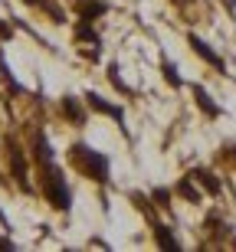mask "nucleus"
Masks as SVG:
<instances>
[{
	"mask_svg": "<svg viewBox=\"0 0 236 252\" xmlns=\"http://www.w3.org/2000/svg\"><path fill=\"white\" fill-rule=\"evenodd\" d=\"M0 79H3V82L10 85V92H13V95H20V92H23V85H20L17 79H13V72H10L7 59H3V53H0Z\"/></svg>",
	"mask_w": 236,
	"mask_h": 252,
	"instance_id": "14",
	"label": "nucleus"
},
{
	"mask_svg": "<svg viewBox=\"0 0 236 252\" xmlns=\"http://www.w3.org/2000/svg\"><path fill=\"white\" fill-rule=\"evenodd\" d=\"M187 43H190V49H194V53H197V56L210 65V69H217L220 75H227V63H223V56H220V53L210 46V43H203L197 33H187Z\"/></svg>",
	"mask_w": 236,
	"mask_h": 252,
	"instance_id": "3",
	"label": "nucleus"
},
{
	"mask_svg": "<svg viewBox=\"0 0 236 252\" xmlns=\"http://www.w3.org/2000/svg\"><path fill=\"white\" fill-rule=\"evenodd\" d=\"M161 72H164V82H168L170 89H184V75L177 72V65L170 63V59H164V63H161Z\"/></svg>",
	"mask_w": 236,
	"mask_h": 252,
	"instance_id": "12",
	"label": "nucleus"
},
{
	"mask_svg": "<svg viewBox=\"0 0 236 252\" xmlns=\"http://www.w3.org/2000/svg\"><path fill=\"white\" fill-rule=\"evenodd\" d=\"M39 174H43V196H46V203L53 206V210H59V213H69V210H72V190H69L63 170L56 167V160L43 164Z\"/></svg>",
	"mask_w": 236,
	"mask_h": 252,
	"instance_id": "2",
	"label": "nucleus"
},
{
	"mask_svg": "<svg viewBox=\"0 0 236 252\" xmlns=\"http://www.w3.org/2000/svg\"><path fill=\"white\" fill-rule=\"evenodd\" d=\"M108 79H112V85H115L122 95H132V89H128V85H125V79L118 75V65H115V63H108Z\"/></svg>",
	"mask_w": 236,
	"mask_h": 252,
	"instance_id": "16",
	"label": "nucleus"
},
{
	"mask_svg": "<svg viewBox=\"0 0 236 252\" xmlns=\"http://www.w3.org/2000/svg\"><path fill=\"white\" fill-rule=\"evenodd\" d=\"M10 170H13L17 184H20L23 190H27V160H23V151H20V148L10 151Z\"/></svg>",
	"mask_w": 236,
	"mask_h": 252,
	"instance_id": "10",
	"label": "nucleus"
},
{
	"mask_svg": "<svg viewBox=\"0 0 236 252\" xmlns=\"http://www.w3.org/2000/svg\"><path fill=\"white\" fill-rule=\"evenodd\" d=\"M190 92H194V102H197V108L207 115V118H220V115H223V108H220V105L210 98V92L203 89V85H190Z\"/></svg>",
	"mask_w": 236,
	"mask_h": 252,
	"instance_id": "6",
	"label": "nucleus"
},
{
	"mask_svg": "<svg viewBox=\"0 0 236 252\" xmlns=\"http://www.w3.org/2000/svg\"><path fill=\"white\" fill-rule=\"evenodd\" d=\"M59 112H63V118H66V122L76 125V128H82L85 118H89V115H85V108H82V102H79L76 95H63V98H59Z\"/></svg>",
	"mask_w": 236,
	"mask_h": 252,
	"instance_id": "5",
	"label": "nucleus"
},
{
	"mask_svg": "<svg viewBox=\"0 0 236 252\" xmlns=\"http://www.w3.org/2000/svg\"><path fill=\"white\" fill-rule=\"evenodd\" d=\"M151 203L158 206V210H170V190L168 187H154L151 190Z\"/></svg>",
	"mask_w": 236,
	"mask_h": 252,
	"instance_id": "15",
	"label": "nucleus"
},
{
	"mask_svg": "<svg viewBox=\"0 0 236 252\" xmlns=\"http://www.w3.org/2000/svg\"><path fill=\"white\" fill-rule=\"evenodd\" d=\"M69 164L82 174V177H89L92 184H108L112 180V164H108V158H105L102 151L89 148L85 141H76V144H69Z\"/></svg>",
	"mask_w": 236,
	"mask_h": 252,
	"instance_id": "1",
	"label": "nucleus"
},
{
	"mask_svg": "<svg viewBox=\"0 0 236 252\" xmlns=\"http://www.w3.org/2000/svg\"><path fill=\"white\" fill-rule=\"evenodd\" d=\"M23 3H30V7H39V3H43V0H23Z\"/></svg>",
	"mask_w": 236,
	"mask_h": 252,
	"instance_id": "17",
	"label": "nucleus"
},
{
	"mask_svg": "<svg viewBox=\"0 0 236 252\" xmlns=\"http://www.w3.org/2000/svg\"><path fill=\"white\" fill-rule=\"evenodd\" d=\"M85 105L92 108V112H99V115H105V118H112L118 128L125 131V108L122 105H115V102H105L99 92H85Z\"/></svg>",
	"mask_w": 236,
	"mask_h": 252,
	"instance_id": "4",
	"label": "nucleus"
},
{
	"mask_svg": "<svg viewBox=\"0 0 236 252\" xmlns=\"http://www.w3.org/2000/svg\"><path fill=\"white\" fill-rule=\"evenodd\" d=\"M190 177L197 180V184H200L203 190H207V193H213V196H217L220 190H223V184H220V177L213 174V170H207V167H197V170H190Z\"/></svg>",
	"mask_w": 236,
	"mask_h": 252,
	"instance_id": "8",
	"label": "nucleus"
},
{
	"mask_svg": "<svg viewBox=\"0 0 236 252\" xmlns=\"http://www.w3.org/2000/svg\"><path fill=\"white\" fill-rule=\"evenodd\" d=\"M76 13H79V20L95 23L99 17L108 13V3H105V0H76Z\"/></svg>",
	"mask_w": 236,
	"mask_h": 252,
	"instance_id": "7",
	"label": "nucleus"
},
{
	"mask_svg": "<svg viewBox=\"0 0 236 252\" xmlns=\"http://www.w3.org/2000/svg\"><path fill=\"white\" fill-rule=\"evenodd\" d=\"M76 39H79V43H92V46H102V39H99V33L92 30V23H89V20H79Z\"/></svg>",
	"mask_w": 236,
	"mask_h": 252,
	"instance_id": "13",
	"label": "nucleus"
},
{
	"mask_svg": "<svg viewBox=\"0 0 236 252\" xmlns=\"http://www.w3.org/2000/svg\"><path fill=\"white\" fill-rule=\"evenodd\" d=\"M174 190H177V196H184L187 203H200V200H203V193H200V190L194 187V177H180Z\"/></svg>",
	"mask_w": 236,
	"mask_h": 252,
	"instance_id": "11",
	"label": "nucleus"
},
{
	"mask_svg": "<svg viewBox=\"0 0 236 252\" xmlns=\"http://www.w3.org/2000/svg\"><path fill=\"white\" fill-rule=\"evenodd\" d=\"M151 236H154V243H158L161 249H180V239L170 233V226H164V223H154Z\"/></svg>",
	"mask_w": 236,
	"mask_h": 252,
	"instance_id": "9",
	"label": "nucleus"
}]
</instances>
